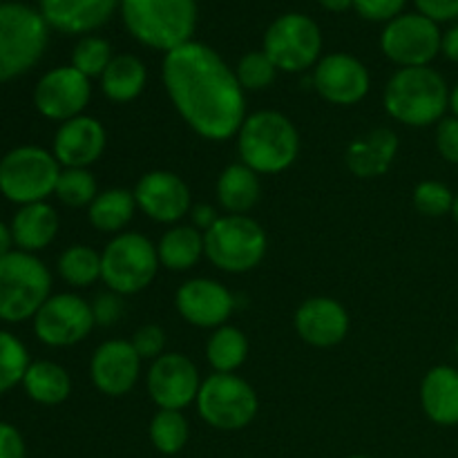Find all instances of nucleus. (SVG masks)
I'll list each match as a JSON object with an SVG mask.
<instances>
[{
  "instance_id": "obj_16",
  "label": "nucleus",
  "mask_w": 458,
  "mask_h": 458,
  "mask_svg": "<svg viewBox=\"0 0 458 458\" xmlns=\"http://www.w3.org/2000/svg\"><path fill=\"white\" fill-rule=\"evenodd\" d=\"M313 88L334 106H356L369 94V70L356 56L344 52L320 58L313 70Z\"/></svg>"
},
{
  "instance_id": "obj_40",
  "label": "nucleus",
  "mask_w": 458,
  "mask_h": 458,
  "mask_svg": "<svg viewBox=\"0 0 458 458\" xmlns=\"http://www.w3.org/2000/svg\"><path fill=\"white\" fill-rule=\"evenodd\" d=\"M407 0H353V9L365 21L371 22H392L403 13Z\"/></svg>"
},
{
  "instance_id": "obj_28",
  "label": "nucleus",
  "mask_w": 458,
  "mask_h": 458,
  "mask_svg": "<svg viewBox=\"0 0 458 458\" xmlns=\"http://www.w3.org/2000/svg\"><path fill=\"white\" fill-rule=\"evenodd\" d=\"M157 255L168 271H191L204 255V233L195 226H170L157 244Z\"/></svg>"
},
{
  "instance_id": "obj_31",
  "label": "nucleus",
  "mask_w": 458,
  "mask_h": 458,
  "mask_svg": "<svg viewBox=\"0 0 458 458\" xmlns=\"http://www.w3.org/2000/svg\"><path fill=\"white\" fill-rule=\"evenodd\" d=\"M206 358L215 374H235L249 358V338L237 327H219L206 343Z\"/></svg>"
},
{
  "instance_id": "obj_1",
  "label": "nucleus",
  "mask_w": 458,
  "mask_h": 458,
  "mask_svg": "<svg viewBox=\"0 0 458 458\" xmlns=\"http://www.w3.org/2000/svg\"><path fill=\"white\" fill-rule=\"evenodd\" d=\"M165 92L188 128L208 141H226L246 121V97L235 70L206 43H191L165 54Z\"/></svg>"
},
{
  "instance_id": "obj_38",
  "label": "nucleus",
  "mask_w": 458,
  "mask_h": 458,
  "mask_svg": "<svg viewBox=\"0 0 458 458\" xmlns=\"http://www.w3.org/2000/svg\"><path fill=\"white\" fill-rule=\"evenodd\" d=\"M454 197L456 195L450 191V186H445L443 182L425 179L414 188L411 201H414V208L425 217H443V215H452Z\"/></svg>"
},
{
  "instance_id": "obj_43",
  "label": "nucleus",
  "mask_w": 458,
  "mask_h": 458,
  "mask_svg": "<svg viewBox=\"0 0 458 458\" xmlns=\"http://www.w3.org/2000/svg\"><path fill=\"white\" fill-rule=\"evenodd\" d=\"M419 13L428 16L429 21L450 22L458 18V0H414Z\"/></svg>"
},
{
  "instance_id": "obj_47",
  "label": "nucleus",
  "mask_w": 458,
  "mask_h": 458,
  "mask_svg": "<svg viewBox=\"0 0 458 458\" xmlns=\"http://www.w3.org/2000/svg\"><path fill=\"white\" fill-rule=\"evenodd\" d=\"M12 246L13 244V235H12V226H7L4 222H0V259L4 258V255L12 253Z\"/></svg>"
},
{
  "instance_id": "obj_27",
  "label": "nucleus",
  "mask_w": 458,
  "mask_h": 458,
  "mask_svg": "<svg viewBox=\"0 0 458 458\" xmlns=\"http://www.w3.org/2000/svg\"><path fill=\"white\" fill-rule=\"evenodd\" d=\"M148 70L134 54H119L101 74V92L114 103H130L143 92Z\"/></svg>"
},
{
  "instance_id": "obj_22",
  "label": "nucleus",
  "mask_w": 458,
  "mask_h": 458,
  "mask_svg": "<svg viewBox=\"0 0 458 458\" xmlns=\"http://www.w3.org/2000/svg\"><path fill=\"white\" fill-rule=\"evenodd\" d=\"M121 7V0H40V13L52 30L63 34H89Z\"/></svg>"
},
{
  "instance_id": "obj_9",
  "label": "nucleus",
  "mask_w": 458,
  "mask_h": 458,
  "mask_svg": "<svg viewBox=\"0 0 458 458\" xmlns=\"http://www.w3.org/2000/svg\"><path fill=\"white\" fill-rule=\"evenodd\" d=\"M159 271L157 246L141 233H119L101 253V280L107 291L134 295L148 289Z\"/></svg>"
},
{
  "instance_id": "obj_11",
  "label": "nucleus",
  "mask_w": 458,
  "mask_h": 458,
  "mask_svg": "<svg viewBox=\"0 0 458 458\" xmlns=\"http://www.w3.org/2000/svg\"><path fill=\"white\" fill-rule=\"evenodd\" d=\"M262 52L277 70L298 74L320 61L322 31L318 22L304 13H284L268 25Z\"/></svg>"
},
{
  "instance_id": "obj_23",
  "label": "nucleus",
  "mask_w": 458,
  "mask_h": 458,
  "mask_svg": "<svg viewBox=\"0 0 458 458\" xmlns=\"http://www.w3.org/2000/svg\"><path fill=\"white\" fill-rule=\"evenodd\" d=\"M396 155L398 134L389 128H376L349 143L344 161L349 173L356 177L376 179L392 168Z\"/></svg>"
},
{
  "instance_id": "obj_14",
  "label": "nucleus",
  "mask_w": 458,
  "mask_h": 458,
  "mask_svg": "<svg viewBox=\"0 0 458 458\" xmlns=\"http://www.w3.org/2000/svg\"><path fill=\"white\" fill-rule=\"evenodd\" d=\"M92 97L88 76L72 65H61L40 76L34 88V107L49 121H65L83 114Z\"/></svg>"
},
{
  "instance_id": "obj_33",
  "label": "nucleus",
  "mask_w": 458,
  "mask_h": 458,
  "mask_svg": "<svg viewBox=\"0 0 458 458\" xmlns=\"http://www.w3.org/2000/svg\"><path fill=\"white\" fill-rule=\"evenodd\" d=\"M150 443L159 454L174 456L186 447L191 438V425L182 411L174 410H159L150 420Z\"/></svg>"
},
{
  "instance_id": "obj_29",
  "label": "nucleus",
  "mask_w": 458,
  "mask_h": 458,
  "mask_svg": "<svg viewBox=\"0 0 458 458\" xmlns=\"http://www.w3.org/2000/svg\"><path fill=\"white\" fill-rule=\"evenodd\" d=\"M22 389L38 405H61L70 398L72 380L61 365L52 360H36L27 367Z\"/></svg>"
},
{
  "instance_id": "obj_35",
  "label": "nucleus",
  "mask_w": 458,
  "mask_h": 458,
  "mask_svg": "<svg viewBox=\"0 0 458 458\" xmlns=\"http://www.w3.org/2000/svg\"><path fill=\"white\" fill-rule=\"evenodd\" d=\"M30 365L25 344L13 334L0 329V394H7L16 385H22Z\"/></svg>"
},
{
  "instance_id": "obj_6",
  "label": "nucleus",
  "mask_w": 458,
  "mask_h": 458,
  "mask_svg": "<svg viewBox=\"0 0 458 458\" xmlns=\"http://www.w3.org/2000/svg\"><path fill=\"white\" fill-rule=\"evenodd\" d=\"M49 25L22 3H0V83L30 72L45 54Z\"/></svg>"
},
{
  "instance_id": "obj_50",
  "label": "nucleus",
  "mask_w": 458,
  "mask_h": 458,
  "mask_svg": "<svg viewBox=\"0 0 458 458\" xmlns=\"http://www.w3.org/2000/svg\"><path fill=\"white\" fill-rule=\"evenodd\" d=\"M452 217H454V222L458 224V192L454 197V208H452Z\"/></svg>"
},
{
  "instance_id": "obj_10",
  "label": "nucleus",
  "mask_w": 458,
  "mask_h": 458,
  "mask_svg": "<svg viewBox=\"0 0 458 458\" xmlns=\"http://www.w3.org/2000/svg\"><path fill=\"white\" fill-rule=\"evenodd\" d=\"M201 420L219 432H240L249 428L259 410L255 389L235 374H213L197 394Z\"/></svg>"
},
{
  "instance_id": "obj_34",
  "label": "nucleus",
  "mask_w": 458,
  "mask_h": 458,
  "mask_svg": "<svg viewBox=\"0 0 458 458\" xmlns=\"http://www.w3.org/2000/svg\"><path fill=\"white\" fill-rule=\"evenodd\" d=\"M54 195L70 208H85L98 195L97 179L88 168H63Z\"/></svg>"
},
{
  "instance_id": "obj_8",
  "label": "nucleus",
  "mask_w": 458,
  "mask_h": 458,
  "mask_svg": "<svg viewBox=\"0 0 458 458\" xmlns=\"http://www.w3.org/2000/svg\"><path fill=\"white\" fill-rule=\"evenodd\" d=\"M61 164L49 150L21 146L0 159V192L18 206L38 204L56 191Z\"/></svg>"
},
{
  "instance_id": "obj_13",
  "label": "nucleus",
  "mask_w": 458,
  "mask_h": 458,
  "mask_svg": "<svg viewBox=\"0 0 458 458\" xmlns=\"http://www.w3.org/2000/svg\"><path fill=\"white\" fill-rule=\"evenodd\" d=\"M97 327L92 304L76 293L49 295L34 316V334L47 347H74Z\"/></svg>"
},
{
  "instance_id": "obj_42",
  "label": "nucleus",
  "mask_w": 458,
  "mask_h": 458,
  "mask_svg": "<svg viewBox=\"0 0 458 458\" xmlns=\"http://www.w3.org/2000/svg\"><path fill=\"white\" fill-rule=\"evenodd\" d=\"M94 322L101 327H112L123 313V295L107 291V293H98L92 302Z\"/></svg>"
},
{
  "instance_id": "obj_48",
  "label": "nucleus",
  "mask_w": 458,
  "mask_h": 458,
  "mask_svg": "<svg viewBox=\"0 0 458 458\" xmlns=\"http://www.w3.org/2000/svg\"><path fill=\"white\" fill-rule=\"evenodd\" d=\"M327 12H347L353 7V0H318Z\"/></svg>"
},
{
  "instance_id": "obj_39",
  "label": "nucleus",
  "mask_w": 458,
  "mask_h": 458,
  "mask_svg": "<svg viewBox=\"0 0 458 458\" xmlns=\"http://www.w3.org/2000/svg\"><path fill=\"white\" fill-rule=\"evenodd\" d=\"M132 347L139 353L141 360H157L159 356H164L165 347V334L161 327L157 325H143L134 331L132 335Z\"/></svg>"
},
{
  "instance_id": "obj_3",
  "label": "nucleus",
  "mask_w": 458,
  "mask_h": 458,
  "mask_svg": "<svg viewBox=\"0 0 458 458\" xmlns=\"http://www.w3.org/2000/svg\"><path fill=\"white\" fill-rule=\"evenodd\" d=\"M242 164L258 174H280L300 155V132L289 116L276 110H259L246 116L237 132Z\"/></svg>"
},
{
  "instance_id": "obj_19",
  "label": "nucleus",
  "mask_w": 458,
  "mask_h": 458,
  "mask_svg": "<svg viewBox=\"0 0 458 458\" xmlns=\"http://www.w3.org/2000/svg\"><path fill=\"white\" fill-rule=\"evenodd\" d=\"M141 374V358L128 340H107L98 344L89 360L94 387L112 398L132 392Z\"/></svg>"
},
{
  "instance_id": "obj_51",
  "label": "nucleus",
  "mask_w": 458,
  "mask_h": 458,
  "mask_svg": "<svg viewBox=\"0 0 458 458\" xmlns=\"http://www.w3.org/2000/svg\"><path fill=\"white\" fill-rule=\"evenodd\" d=\"M347 458H371V456H365V454H353V456H347Z\"/></svg>"
},
{
  "instance_id": "obj_30",
  "label": "nucleus",
  "mask_w": 458,
  "mask_h": 458,
  "mask_svg": "<svg viewBox=\"0 0 458 458\" xmlns=\"http://www.w3.org/2000/svg\"><path fill=\"white\" fill-rule=\"evenodd\" d=\"M137 213V199L132 191L125 188H107L94 197L88 206V217L97 231L119 235Z\"/></svg>"
},
{
  "instance_id": "obj_5",
  "label": "nucleus",
  "mask_w": 458,
  "mask_h": 458,
  "mask_svg": "<svg viewBox=\"0 0 458 458\" xmlns=\"http://www.w3.org/2000/svg\"><path fill=\"white\" fill-rule=\"evenodd\" d=\"M49 295L52 273L34 253L12 250L0 259V320H34Z\"/></svg>"
},
{
  "instance_id": "obj_12",
  "label": "nucleus",
  "mask_w": 458,
  "mask_h": 458,
  "mask_svg": "<svg viewBox=\"0 0 458 458\" xmlns=\"http://www.w3.org/2000/svg\"><path fill=\"white\" fill-rule=\"evenodd\" d=\"M443 34L423 13H401L387 22L380 36V49L398 67H425L441 54Z\"/></svg>"
},
{
  "instance_id": "obj_2",
  "label": "nucleus",
  "mask_w": 458,
  "mask_h": 458,
  "mask_svg": "<svg viewBox=\"0 0 458 458\" xmlns=\"http://www.w3.org/2000/svg\"><path fill=\"white\" fill-rule=\"evenodd\" d=\"M385 112L410 128H428L445 119L450 88L434 67H401L385 85Z\"/></svg>"
},
{
  "instance_id": "obj_44",
  "label": "nucleus",
  "mask_w": 458,
  "mask_h": 458,
  "mask_svg": "<svg viewBox=\"0 0 458 458\" xmlns=\"http://www.w3.org/2000/svg\"><path fill=\"white\" fill-rule=\"evenodd\" d=\"M0 458H27L25 438L4 420H0Z\"/></svg>"
},
{
  "instance_id": "obj_24",
  "label": "nucleus",
  "mask_w": 458,
  "mask_h": 458,
  "mask_svg": "<svg viewBox=\"0 0 458 458\" xmlns=\"http://www.w3.org/2000/svg\"><path fill=\"white\" fill-rule=\"evenodd\" d=\"M420 407L441 428L458 425V369L450 365L432 367L420 383Z\"/></svg>"
},
{
  "instance_id": "obj_21",
  "label": "nucleus",
  "mask_w": 458,
  "mask_h": 458,
  "mask_svg": "<svg viewBox=\"0 0 458 458\" xmlns=\"http://www.w3.org/2000/svg\"><path fill=\"white\" fill-rule=\"evenodd\" d=\"M293 327L302 343L318 349H329L347 338L349 313L338 300L318 295L300 304L293 316Z\"/></svg>"
},
{
  "instance_id": "obj_20",
  "label": "nucleus",
  "mask_w": 458,
  "mask_h": 458,
  "mask_svg": "<svg viewBox=\"0 0 458 458\" xmlns=\"http://www.w3.org/2000/svg\"><path fill=\"white\" fill-rule=\"evenodd\" d=\"M107 134L98 119L88 114L61 123L54 134L52 155L63 168H89L106 152Z\"/></svg>"
},
{
  "instance_id": "obj_32",
  "label": "nucleus",
  "mask_w": 458,
  "mask_h": 458,
  "mask_svg": "<svg viewBox=\"0 0 458 458\" xmlns=\"http://www.w3.org/2000/svg\"><path fill=\"white\" fill-rule=\"evenodd\" d=\"M58 276L74 289H85L101 280V253L85 244L65 249L58 258Z\"/></svg>"
},
{
  "instance_id": "obj_15",
  "label": "nucleus",
  "mask_w": 458,
  "mask_h": 458,
  "mask_svg": "<svg viewBox=\"0 0 458 458\" xmlns=\"http://www.w3.org/2000/svg\"><path fill=\"white\" fill-rule=\"evenodd\" d=\"M146 387L159 410L182 411L197 401L201 387L199 371L183 353H164L152 360Z\"/></svg>"
},
{
  "instance_id": "obj_4",
  "label": "nucleus",
  "mask_w": 458,
  "mask_h": 458,
  "mask_svg": "<svg viewBox=\"0 0 458 458\" xmlns=\"http://www.w3.org/2000/svg\"><path fill=\"white\" fill-rule=\"evenodd\" d=\"M125 30L159 52L191 43L197 27V0H121Z\"/></svg>"
},
{
  "instance_id": "obj_46",
  "label": "nucleus",
  "mask_w": 458,
  "mask_h": 458,
  "mask_svg": "<svg viewBox=\"0 0 458 458\" xmlns=\"http://www.w3.org/2000/svg\"><path fill=\"white\" fill-rule=\"evenodd\" d=\"M441 52L445 54L447 61L458 63V22L452 25L450 30L443 34V43H441Z\"/></svg>"
},
{
  "instance_id": "obj_7",
  "label": "nucleus",
  "mask_w": 458,
  "mask_h": 458,
  "mask_svg": "<svg viewBox=\"0 0 458 458\" xmlns=\"http://www.w3.org/2000/svg\"><path fill=\"white\" fill-rule=\"evenodd\" d=\"M267 249V231L249 215H224L204 233V255L219 271H253Z\"/></svg>"
},
{
  "instance_id": "obj_45",
  "label": "nucleus",
  "mask_w": 458,
  "mask_h": 458,
  "mask_svg": "<svg viewBox=\"0 0 458 458\" xmlns=\"http://www.w3.org/2000/svg\"><path fill=\"white\" fill-rule=\"evenodd\" d=\"M191 217H192V226H195L197 231L206 233L215 222H217L219 215L210 204H195L191 208Z\"/></svg>"
},
{
  "instance_id": "obj_37",
  "label": "nucleus",
  "mask_w": 458,
  "mask_h": 458,
  "mask_svg": "<svg viewBox=\"0 0 458 458\" xmlns=\"http://www.w3.org/2000/svg\"><path fill=\"white\" fill-rule=\"evenodd\" d=\"M277 67L273 65L271 58L259 49V52H249L240 58L235 67V76L240 81L244 92H259L267 89L276 81Z\"/></svg>"
},
{
  "instance_id": "obj_26",
  "label": "nucleus",
  "mask_w": 458,
  "mask_h": 458,
  "mask_svg": "<svg viewBox=\"0 0 458 458\" xmlns=\"http://www.w3.org/2000/svg\"><path fill=\"white\" fill-rule=\"evenodd\" d=\"M262 195L259 174L244 164H231L217 179V201L228 215H246Z\"/></svg>"
},
{
  "instance_id": "obj_41",
  "label": "nucleus",
  "mask_w": 458,
  "mask_h": 458,
  "mask_svg": "<svg viewBox=\"0 0 458 458\" xmlns=\"http://www.w3.org/2000/svg\"><path fill=\"white\" fill-rule=\"evenodd\" d=\"M437 150L447 164L458 165V119L445 116L437 123Z\"/></svg>"
},
{
  "instance_id": "obj_25",
  "label": "nucleus",
  "mask_w": 458,
  "mask_h": 458,
  "mask_svg": "<svg viewBox=\"0 0 458 458\" xmlns=\"http://www.w3.org/2000/svg\"><path fill=\"white\" fill-rule=\"evenodd\" d=\"M58 224H61L58 213L47 201L21 206L12 219L13 244L25 253H38L52 244L58 233Z\"/></svg>"
},
{
  "instance_id": "obj_49",
  "label": "nucleus",
  "mask_w": 458,
  "mask_h": 458,
  "mask_svg": "<svg viewBox=\"0 0 458 458\" xmlns=\"http://www.w3.org/2000/svg\"><path fill=\"white\" fill-rule=\"evenodd\" d=\"M450 110H452V116H456L458 119V85L454 89H450Z\"/></svg>"
},
{
  "instance_id": "obj_18",
  "label": "nucleus",
  "mask_w": 458,
  "mask_h": 458,
  "mask_svg": "<svg viewBox=\"0 0 458 458\" xmlns=\"http://www.w3.org/2000/svg\"><path fill=\"white\" fill-rule=\"evenodd\" d=\"M174 307L179 316L199 329H219L226 325L235 309V298L231 291L210 277H195L183 282L174 295Z\"/></svg>"
},
{
  "instance_id": "obj_36",
  "label": "nucleus",
  "mask_w": 458,
  "mask_h": 458,
  "mask_svg": "<svg viewBox=\"0 0 458 458\" xmlns=\"http://www.w3.org/2000/svg\"><path fill=\"white\" fill-rule=\"evenodd\" d=\"M112 47L101 36H83L72 52V67L88 79H101L112 61Z\"/></svg>"
},
{
  "instance_id": "obj_17",
  "label": "nucleus",
  "mask_w": 458,
  "mask_h": 458,
  "mask_svg": "<svg viewBox=\"0 0 458 458\" xmlns=\"http://www.w3.org/2000/svg\"><path fill=\"white\" fill-rule=\"evenodd\" d=\"M137 208L152 222L177 224L179 219L191 215L192 197L191 188L179 174L170 170H152L146 173L134 186Z\"/></svg>"
}]
</instances>
